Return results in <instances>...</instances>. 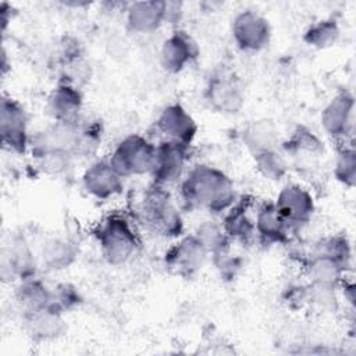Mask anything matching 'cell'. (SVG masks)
<instances>
[{"instance_id":"484cf974","label":"cell","mask_w":356,"mask_h":356,"mask_svg":"<svg viewBox=\"0 0 356 356\" xmlns=\"http://www.w3.org/2000/svg\"><path fill=\"white\" fill-rule=\"evenodd\" d=\"M280 146L292 156H320L324 153L323 139L306 125H296Z\"/></svg>"},{"instance_id":"836d02e7","label":"cell","mask_w":356,"mask_h":356,"mask_svg":"<svg viewBox=\"0 0 356 356\" xmlns=\"http://www.w3.org/2000/svg\"><path fill=\"white\" fill-rule=\"evenodd\" d=\"M82 303V293L71 282H58L51 285L50 310L65 314Z\"/></svg>"},{"instance_id":"cb8c5ba5","label":"cell","mask_w":356,"mask_h":356,"mask_svg":"<svg viewBox=\"0 0 356 356\" xmlns=\"http://www.w3.org/2000/svg\"><path fill=\"white\" fill-rule=\"evenodd\" d=\"M15 302L22 316L50 309L51 285L46 284L38 275L18 281L15 286Z\"/></svg>"},{"instance_id":"4fadbf2b","label":"cell","mask_w":356,"mask_h":356,"mask_svg":"<svg viewBox=\"0 0 356 356\" xmlns=\"http://www.w3.org/2000/svg\"><path fill=\"white\" fill-rule=\"evenodd\" d=\"M124 181L107 157L92 160L81 174V188L89 197L99 202L120 196L124 191Z\"/></svg>"},{"instance_id":"277c9868","label":"cell","mask_w":356,"mask_h":356,"mask_svg":"<svg viewBox=\"0 0 356 356\" xmlns=\"http://www.w3.org/2000/svg\"><path fill=\"white\" fill-rule=\"evenodd\" d=\"M156 157V143L140 134H128L117 142L107 160L124 178L150 175Z\"/></svg>"},{"instance_id":"5bb4252c","label":"cell","mask_w":356,"mask_h":356,"mask_svg":"<svg viewBox=\"0 0 356 356\" xmlns=\"http://www.w3.org/2000/svg\"><path fill=\"white\" fill-rule=\"evenodd\" d=\"M156 131L161 139L192 146L197 136L199 125L192 114L181 103H170L161 108L156 121Z\"/></svg>"},{"instance_id":"ba28073f","label":"cell","mask_w":356,"mask_h":356,"mask_svg":"<svg viewBox=\"0 0 356 356\" xmlns=\"http://www.w3.org/2000/svg\"><path fill=\"white\" fill-rule=\"evenodd\" d=\"M320 125L337 145L352 142L355 131V96L348 89L338 90L321 108Z\"/></svg>"},{"instance_id":"3957f363","label":"cell","mask_w":356,"mask_h":356,"mask_svg":"<svg viewBox=\"0 0 356 356\" xmlns=\"http://www.w3.org/2000/svg\"><path fill=\"white\" fill-rule=\"evenodd\" d=\"M135 211V221L160 238L174 241L185 234L182 213L167 188L152 182L142 193Z\"/></svg>"},{"instance_id":"52a82bcc","label":"cell","mask_w":356,"mask_h":356,"mask_svg":"<svg viewBox=\"0 0 356 356\" xmlns=\"http://www.w3.org/2000/svg\"><path fill=\"white\" fill-rule=\"evenodd\" d=\"M273 203L293 234L306 227L316 213V200L312 191L299 182L282 185Z\"/></svg>"},{"instance_id":"f1b7e54d","label":"cell","mask_w":356,"mask_h":356,"mask_svg":"<svg viewBox=\"0 0 356 356\" xmlns=\"http://www.w3.org/2000/svg\"><path fill=\"white\" fill-rule=\"evenodd\" d=\"M334 178L345 188H355L356 185V150L353 142L337 145V154L332 164Z\"/></svg>"},{"instance_id":"7402d4cb","label":"cell","mask_w":356,"mask_h":356,"mask_svg":"<svg viewBox=\"0 0 356 356\" xmlns=\"http://www.w3.org/2000/svg\"><path fill=\"white\" fill-rule=\"evenodd\" d=\"M252 202L248 197H238V200L221 216V225L229 241L238 243H248L254 239V220L250 214Z\"/></svg>"},{"instance_id":"30bf717a","label":"cell","mask_w":356,"mask_h":356,"mask_svg":"<svg viewBox=\"0 0 356 356\" xmlns=\"http://www.w3.org/2000/svg\"><path fill=\"white\" fill-rule=\"evenodd\" d=\"M271 35L270 21L256 10H241L231 19L232 42L243 53L264 50L270 44Z\"/></svg>"},{"instance_id":"ffe728a7","label":"cell","mask_w":356,"mask_h":356,"mask_svg":"<svg viewBox=\"0 0 356 356\" xmlns=\"http://www.w3.org/2000/svg\"><path fill=\"white\" fill-rule=\"evenodd\" d=\"M300 266L306 281L335 286H339L348 273L332 257L314 249L303 253V257L300 259Z\"/></svg>"},{"instance_id":"9c48e42d","label":"cell","mask_w":356,"mask_h":356,"mask_svg":"<svg viewBox=\"0 0 356 356\" xmlns=\"http://www.w3.org/2000/svg\"><path fill=\"white\" fill-rule=\"evenodd\" d=\"M209 257V250L192 232L174 239L163 254V263L170 273L182 278H192L204 267Z\"/></svg>"},{"instance_id":"f546056e","label":"cell","mask_w":356,"mask_h":356,"mask_svg":"<svg viewBox=\"0 0 356 356\" xmlns=\"http://www.w3.org/2000/svg\"><path fill=\"white\" fill-rule=\"evenodd\" d=\"M256 171L268 181H282L288 175V164L278 149H266L252 154Z\"/></svg>"},{"instance_id":"5b68a950","label":"cell","mask_w":356,"mask_h":356,"mask_svg":"<svg viewBox=\"0 0 356 356\" xmlns=\"http://www.w3.org/2000/svg\"><path fill=\"white\" fill-rule=\"evenodd\" d=\"M203 97L214 111L236 114L245 104V86L232 70L222 65L209 75L203 89Z\"/></svg>"},{"instance_id":"44dd1931","label":"cell","mask_w":356,"mask_h":356,"mask_svg":"<svg viewBox=\"0 0 356 356\" xmlns=\"http://www.w3.org/2000/svg\"><path fill=\"white\" fill-rule=\"evenodd\" d=\"M79 254L78 243L68 236H51L46 239L39 252V264L49 273H57L72 266Z\"/></svg>"},{"instance_id":"8fae6325","label":"cell","mask_w":356,"mask_h":356,"mask_svg":"<svg viewBox=\"0 0 356 356\" xmlns=\"http://www.w3.org/2000/svg\"><path fill=\"white\" fill-rule=\"evenodd\" d=\"M191 146L161 139L156 143V157L150 172L152 182L170 188L178 185L189 168Z\"/></svg>"},{"instance_id":"e575fe53","label":"cell","mask_w":356,"mask_h":356,"mask_svg":"<svg viewBox=\"0 0 356 356\" xmlns=\"http://www.w3.org/2000/svg\"><path fill=\"white\" fill-rule=\"evenodd\" d=\"M282 302L291 310H302L307 307V282L289 284L282 293Z\"/></svg>"},{"instance_id":"6da1fadb","label":"cell","mask_w":356,"mask_h":356,"mask_svg":"<svg viewBox=\"0 0 356 356\" xmlns=\"http://www.w3.org/2000/svg\"><path fill=\"white\" fill-rule=\"evenodd\" d=\"M178 189L185 207L211 216H222L239 197L232 178L220 167L207 163L191 165Z\"/></svg>"},{"instance_id":"8992f818","label":"cell","mask_w":356,"mask_h":356,"mask_svg":"<svg viewBox=\"0 0 356 356\" xmlns=\"http://www.w3.org/2000/svg\"><path fill=\"white\" fill-rule=\"evenodd\" d=\"M0 135L4 150L14 154L29 153L32 134L28 111L17 99L7 95H3L0 102Z\"/></svg>"},{"instance_id":"2e32d148","label":"cell","mask_w":356,"mask_h":356,"mask_svg":"<svg viewBox=\"0 0 356 356\" xmlns=\"http://www.w3.org/2000/svg\"><path fill=\"white\" fill-rule=\"evenodd\" d=\"M199 56L197 43L193 38L182 31H172L161 43L159 63L168 74H179L189 67Z\"/></svg>"},{"instance_id":"4316f807","label":"cell","mask_w":356,"mask_h":356,"mask_svg":"<svg viewBox=\"0 0 356 356\" xmlns=\"http://www.w3.org/2000/svg\"><path fill=\"white\" fill-rule=\"evenodd\" d=\"M31 157L33 160V167L36 168V171L50 178H61L68 175L76 160L72 154L57 150L33 153L31 154Z\"/></svg>"},{"instance_id":"9a60e30c","label":"cell","mask_w":356,"mask_h":356,"mask_svg":"<svg viewBox=\"0 0 356 356\" xmlns=\"http://www.w3.org/2000/svg\"><path fill=\"white\" fill-rule=\"evenodd\" d=\"M39 256L25 236H14L3 250L1 278L6 281H22L38 275Z\"/></svg>"},{"instance_id":"7c38bea8","label":"cell","mask_w":356,"mask_h":356,"mask_svg":"<svg viewBox=\"0 0 356 356\" xmlns=\"http://www.w3.org/2000/svg\"><path fill=\"white\" fill-rule=\"evenodd\" d=\"M83 120V118H82ZM82 120L75 122L51 121L47 127L32 134L29 154L57 150L72 154L78 160Z\"/></svg>"},{"instance_id":"83f0119b","label":"cell","mask_w":356,"mask_h":356,"mask_svg":"<svg viewBox=\"0 0 356 356\" xmlns=\"http://www.w3.org/2000/svg\"><path fill=\"white\" fill-rule=\"evenodd\" d=\"M312 249L328 254L335 261H338L346 271L352 267L353 249L352 242L346 234L338 232L320 238L317 242L313 243Z\"/></svg>"},{"instance_id":"ac0fdd59","label":"cell","mask_w":356,"mask_h":356,"mask_svg":"<svg viewBox=\"0 0 356 356\" xmlns=\"http://www.w3.org/2000/svg\"><path fill=\"white\" fill-rule=\"evenodd\" d=\"M127 28L138 35H149L167 24V1L147 0L127 3L124 10Z\"/></svg>"},{"instance_id":"4dcf8cb0","label":"cell","mask_w":356,"mask_h":356,"mask_svg":"<svg viewBox=\"0 0 356 356\" xmlns=\"http://www.w3.org/2000/svg\"><path fill=\"white\" fill-rule=\"evenodd\" d=\"M341 35L339 24L335 18H324L313 22L303 33V42L314 49L334 46Z\"/></svg>"},{"instance_id":"d6986e66","label":"cell","mask_w":356,"mask_h":356,"mask_svg":"<svg viewBox=\"0 0 356 356\" xmlns=\"http://www.w3.org/2000/svg\"><path fill=\"white\" fill-rule=\"evenodd\" d=\"M254 239L264 246L285 245L293 232L278 214L273 200L263 202L254 209Z\"/></svg>"},{"instance_id":"1f68e13d","label":"cell","mask_w":356,"mask_h":356,"mask_svg":"<svg viewBox=\"0 0 356 356\" xmlns=\"http://www.w3.org/2000/svg\"><path fill=\"white\" fill-rule=\"evenodd\" d=\"M307 282V307L320 313H335L339 309V286Z\"/></svg>"},{"instance_id":"d6a6232c","label":"cell","mask_w":356,"mask_h":356,"mask_svg":"<svg viewBox=\"0 0 356 356\" xmlns=\"http://www.w3.org/2000/svg\"><path fill=\"white\" fill-rule=\"evenodd\" d=\"M195 234L197 238L203 242L206 249L210 253V257L217 256L222 252H227L231 249L232 242L227 236V234L222 229L221 222L214 220H204L202 221L197 228L195 229Z\"/></svg>"},{"instance_id":"e0dca14e","label":"cell","mask_w":356,"mask_h":356,"mask_svg":"<svg viewBox=\"0 0 356 356\" xmlns=\"http://www.w3.org/2000/svg\"><path fill=\"white\" fill-rule=\"evenodd\" d=\"M46 108L51 121L75 122L82 120L83 95L81 88L68 79L60 78L47 97Z\"/></svg>"},{"instance_id":"603a6c76","label":"cell","mask_w":356,"mask_h":356,"mask_svg":"<svg viewBox=\"0 0 356 356\" xmlns=\"http://www.w3.org/2000/svg\"><path fill=\"white\" fill-rule=\"evenodd\" d=\"M65 314L44 309L31 314H24L22 320L28 335L36 342L54 341L64 335L67 324L64 320Z\"/></svg>"},{"instance_id":"7a4b0ae2","label":"cell","mask_w":356,"mask_h":356,"mask_svg":"<svg viewBox=\"0 0 356 356\" xmlns=\"http://www.w3.org/2000/svg\"><path fill=\"white\" fill-rule=\"evenodd\" d=\"M102 259L113 267L129 263L140 248V235L134 216L111 211L100 218L93 228Z\"/></svg>"},{"instance_id":"d4e9b609","label":"cell","mask_w":356,"mask_h":356,"mask_svg":"<svg viewBox=\"0 0 356 356\" xmlns=\"http://www.w3.org/2000/svg\"><path fill=\"white\" fill-rule=\"evenodd\" d=\"M242 140L250 154L266 149H278L281 143L275 124L267 118L249 122L242 131Z\"/></svg>"}]
</instances>
